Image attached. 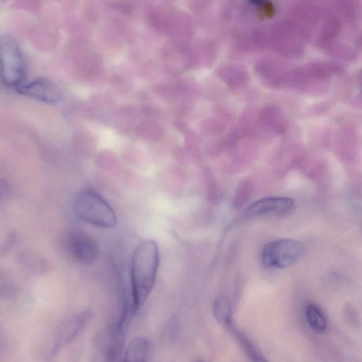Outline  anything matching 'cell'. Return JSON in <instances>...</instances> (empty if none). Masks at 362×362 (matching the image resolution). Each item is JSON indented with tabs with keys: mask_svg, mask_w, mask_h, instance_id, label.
I'll use <instances>...</instances> for the list:
<instances>
[{
	"mask_svg": "<svg viewBox=\"0 0 362 362\" xmlns=\"http://www.w3.org/2000/svg\"><path fill=\"white\" fill-rule=\"evenodd\" d=\"M16 90L23 95L47 103L57 102L60 96L57 85L47 78H38L28 83H22Z\"/></svg>",
	"mask_w": 362,
	"mask_h": 362,
	"instance_id": "52a82bcc",
	"label": "cell"
},
{
	"mask_svg": "<svg viewBox=\"0 0 362 362\" xmlns=\"http://www.w3.org/2000/svg\"><path fill=\"white\" fill-rule=\"evenodd\" d=\"M231 328L239 341L243 346L250 362H269L258 348L243 333L234 329L232 323L228 327Z\"/></svg>",
	"mask_w": 362,
	"mask_h": 362,
	"instance_id": "7c38bea8",
	"label": "cell"
},
{
	"mask_svg": "<svg viewBox=\"0 0 362 362\" xmlns=\"http://www.w3.org/2000/svg\"><path fill=\"white\" fill-rule=\"evenodd\" d=\"M11 284L4 276L0 274V298L6 297L11 293Z\"/></svg>",
	"mask_w": 362,
	"mask_h": 362,
	"instance_id": "4fadbf2b",
	"label": "cell"
},
{
	"mask_svg": "<svg viewBox=\"0 0 362 362\" xmlns=\"http://www.w3.org/2000/svg\"><path fill=\"white\" fill-rule=\"evenodd\" d=\"M293 199L286 197H270L260 199L250 204L245 211L248 218L257 217H285L296 210Z\"/></svg>",
	"mask_w": 362,
	"mask_h": 362,
	"instance_id": "5b68a950",
	"label": "cell"
},
{
	"mask_svg": "<svg viewBox=\"0 0 362 362\" xmlns=\"http://www.w3.org/2000/svg\"><path fill=\"white\" fill-rule=\"evenodd\" d=\"M65 247L69 255L76 262L89 264L98 258L99 250L95 240L88 234L71 230L65 238Z\"/></svg>",
	"mask_w": 362,
	"mask_h": 362,
	"instance_id": "8992f818",
	"label": "cell"
},
{
	"mask_svg": "<svg viewBox=\"0 0 362 362\" xmlns=\"http://www.w3.org/2000/svg\"><path fill=\"white\" fill-rule=\"evenodd\" d=\"M305 247L300 242L288 238L278 239L267 243L262 250L261 260L269 268L288 267L303 256Z\"/></svg>",
	"mask_w": 362,
	"mask_h": 362,
	"instance_id": "277c9868",
	"label": "cell"
},
{
	"mask_svg": "<svg viewBox=\"0 0 362 362\" xmlns=\"http://www.w3.org/2000/svg\"><path fill=\"white\" fill-rule=\"evenodd\" d=\"M159 259L157 243L151 239L141 241L134 251L130 272L132 317L141 309L153 288Z\"/></svg>",
	"mask_w": 362,
	"mask_h": 362,
	"instance_id": "6da1fadb",
	"label": "cell"
},
{
	"mask_svg": "<svg viewBox=\"0 0 362 362\" xmlns=\"http://www.w3.org/2000/svg\"><path fill=\"white\" fill-rule=\"evenodd\" d=\"M197 362H204V361H197Z\"/></svg>",
	"mask_w": 362,
	"mask_h": 362,
	"instance_id": "5bb4252c",
	"label": "cell"
},
{
	"mask_svg": "<svg viewBox=\"0 0 362 362\" xmlns=\"http://www.w3.org/2000/svg\"><path fill=\"white\" fill-rule=\"evenodd\" d=\"M91 317L88 310L81 312L71 317L62 326L59 334L57 348L69 344L82 332Z\"/></svg>",
	"mask_w": 362,
	"mask_h": 362,
	"instance_id": "ba28073f",
	"label": "cell"
},
{
	"mask_svg": "<svg viewBox=\"0 0 362 362\" xmlns=\"http://www.w3.org/2000/svg\"><path fill=\"white\" fill-rule=\"evenodd\" d=\"M213 313L216 320L222 325L228 327L232 323L231 305L226 297L221 296L216 299L213 305Z\"/></svg>",
	"mask_w": 362,
	"mask_h": 362,
	"instance_id": "8fae6325",
	"label": "cell"
},
{
	"mask_svg": "<svg viewBox=\"0 0 362 362\" xmlns=\"http://www.w3.org/2000/svg\"><path fill=\"white\" fill-rule=\"evenodd\" d=\"M306 320L309 326L315 332H323L327 327L326 317L317 305L310 303L305 309Z\"/></svg>",
	"mask_w": 362,
	"mask_h": 362,
	"instance_id": "30bf717a",
	"label": "cell"
},
{
	"mask_svg": "<svg viewBox=\"0 0 362 362\" xmlns=\"http://www.w3.org/2000/svg\"><path fill=\"white\" fill-rule=\"evenodd\" d=\"M149 351V341L144 337H136L129 342L122 362H147Z\"/></svg>",
	"mask_w": 362,
	"mask_h": 362,
	"instance_id": "9c48e42d",
	"label": "cell"
},
{
	"mask_svg": "<svg viewBox=\"0 0 362 362\" xmlns=\"http://www.w3.org/2000/svg\"><path fill=\"white\" fill-rule=\"evenodd\" d=\"M74 208L79 218L95 227L110 229L117 224L113 209L98 193L91 189L78 193Z\"/></svg>",
	"mask_w": 362,
	"mask_h": 362,
	"instance_id": "7a4b0ae2",
	"label": "cell"
},
{
	"mask_svg": "<svg viewBox=\"0 0 362 362\" xmlns=\"http://www.w3.org/2000/svg\"><path fill=\"white\" fill-rule=\"evenodd\" d=\"M25 63L21 47L11 37L0 40V78L7 86L16 88L23 83Z\"/></svg>",
	"mask_w": 362,
	"mask_h": 362,
	"instance_id": "3957f363",
	"label": "cell"
}]
</instances>
